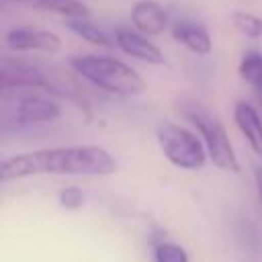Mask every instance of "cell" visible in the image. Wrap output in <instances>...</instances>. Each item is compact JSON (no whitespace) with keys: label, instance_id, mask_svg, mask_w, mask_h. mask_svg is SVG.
<instances>
[{"label":"cell","instance_id":"cell-2","mask_svg":"<svg viewBox=\"0 0 262 262\" xmlns=\"http://www.w3.org/2000/svg\"><path fill=\"white\" fill-rule=\"evenodd\" d=\"M72 70L90 84L119 96H133L143 90L141 76L121 59L108 55H74Z\"/></svg>","mask_w":262,"mask_h":262},{"label":"cell","instance_id":"cell-10","mask_svg":"<svg viewBox=\"0 0 262 262\" xmlns=\"http://www.w3.org/2000/svg\"><path fill=\"white\" fill-rule=\"evenodd\" d=\"M233 121L246 137V141L250 143V147L254 149V154L262 160V119L258 111L250 102L239 100L233 106Z\"/></svg>","mask_w":262,"mask_h":262},{"label":"cell","instance_id":"cell-20","mask_svg":"<svg viewBox=\"0 0 262 262\" xmlns=\"http://www.w3.org/2000/svg\"><path fill=\"white\" fill-rule=\"evenodd\" d=\"M14 2H31V4H35L37 0H14Z\"/></svg>","mask_w":262,"mask_h":262},{"label":"cell","instance_id":"cell-18","mask_svg":"<svg viewBox=\"0 0 262 262\" xmlns=\"http://www.w3.org/2000/svg\"><path fill=\"white\" fill-rule=\"evenodd\" d=\"M254 182H256L258 199H260V203H262V166H256V170H254Z\"/></svg>","mask_w":262,"mask_h":262},{"label":"cell","instance_id":"cell-17","mask_svg":"<svg viewBox=\"0 0 262 262\" xmlns=\"http://www.w3.org/2000/svg\"><path fill=\"white\" fill-rule=\"evenodd\" d=\"M59 205L66 209H80L84 205V192L78 186H66L59 190Z\"/></svg>","mask_w":262,"mask_h":262},{"label":"cell","instance_id":"cell-15","mask_svg":"<svg viewBox=\"0 0 262 262\" xmlns=\"http://www.w3.org/2000/svg\"><path fill=\"white\" fill-rule=\"evenodd\" d=\"M231 23L244 37H250V39H260L262 37V18L252 14V12L237 10V12L231 14Z\"/></svg>","mask_w":262,"mask_h":262},{"label":"cell","instance_id":"cell-19","mask_svg":"<svg viewBox=\"0 0 262 262\" xmlns=\"http://www.w3.org/2000/svg\"><path fill=\"white\" fill-rule=\"evenodd\" d=\"M256 92H258V100H260V104H262V88H260V90H256Z\"/></svg>","mask_w":262,"mask_h":262},{"label":"cell","instance_id":"cell-14","mask_svg":"<svg viewBox=\"0 0 262 262\" xmlns=\"http://www.w3.org/2000/svg\"><path fill=\"white\" fill-rule=\"evenodd\" d=\"M237 70H239L242 80H246L254 90H260L262 88V51L248 49L242 55Z\"/></svg>","mask_w":262,"mask_h":262},{"label":"cell","instance_id":"cell-16","mask_svg":"<svg viewBox=\"0 0 262 262\" xmlns=\"http://www.w3.org/2000/svg\"><path fill=\"white\" fill-rule=\"evenodd\" d=\"M154 260L156 262H188V254L178 244L162 242L154 250Z\"/></svg>","mask_w":262,"mask_h":262},{"label":"cell","instance_id":"cell-3","mask_svg":"<svg viewBox=\"0 0 262 262\" xmlns=\"http://www.w3.org/2000/svg\"><path fill=\"white\" fill-rule=\"evenodd\" d=\"M178 108L201 133L211 162L221 170L239 172V160H237V156L231 147V141L227 137V131H225L223 123L217 119V115L194 100H182L178 104Z\"/></svg>","mask_w":262,"mask_h":262},{"label":"cell","instance_id":"cell-13","mask_svg":"<svg viewBox=\"0 0 262 262\" xmlns=\"http://www.w3.org/2000/svg\"><path fill=\"white\" fill-rule=\"evenodd\" d=\"M37 10H45L51 14H59L63 18H88L90 10L80 0H37L33 4Z\"/></svg>","mask_w":262,"mask_h":262},{"label":"cell","instance_id":"cell-5","mask_svg":"<svg viewBox=\"0 0 262 262\" xmlns=\"http://www.w3.org/2000/svg\"><path fill=\"white\" fill-rule=\"evenodd\" d=\"M0 86L4 92L18 88H43L47 86V70L16 57H2Z\"/></svg>","mask_w":262,"mask_h":262},{"label":"cell","instance_id":"cell-12","mask_svg":"<svg viewBox=\"0 0 262 262\" xmlns=\"http://www.w3.org/2000/svg\"><path fill=\"white\" fill-rule=\"evenodd\" d=\"M68 29L76 37H80V39H84V41H88L92 45H98V47H115L117 45L115 37H111L102 27L90 23L88 18H70L68 20Z\"/></svg>","mask_w":262,"mask_h":262},{"label":"cell","instance_id":"cell-9","mask_svg":"<svg viewBox=\"0 0 262 262\" xmlns=\"http://www.w3.org/2000/svg\"><path fill=\"white\" fill-rule=\"evenodd\" d=\"M131 23L145 35H160L168 27V12L156 0H137L131 8Z\"/></svg>","mask_w":262,"mask_h":262},{"label":"cell","instance_id":"cell-7","mask_svg":"<svg viewBox=\"0 0 262 262\" xmlns=\"http://www.w3.org/2000/svg\"><path fill=\"white\" fill-rule=\"evenodd\" d=\"M8 49L12 51H45L55 53L61 47V41L55 33L43 31V29H31V27H16L10 29L4 37Z\"/></svg>","mask_w":262,"mask_h":262},{"label":"cell","instance_id":"cell-1","mask_svg":"<svg viewBox=\"0 0 262 262\" xmlns=\"http://www.w3.org/2000/svg\"><path fill=\"white\" fill-rule=\"evenodd\" d=\"M117 172V160L100 145H66L53 149H35L4 158L0 164L2 180L27 176H108Z\"/></svg>","mask_w":262,"mask_h":262},{"label":"cell","instance_id":"cell-11","mask_svg":"<svg viewBox=\"0 0 262 262\" xmlns=\"http://www.w3.org/2000/svg\"><path fill=\"white\" fill-rule=\"evenodd\" d=\"M172 37L174 41H178L180 45H184L188 51L196 53V55H209L213 41L209 31L192 20H178L172 25Z\"/></svg>","mask_w":262,"mask_h":262},{"label":"cell","instance_id":"cell-4","mask_svg":"<svg viewBox=\"0 0 262 262\" xmlns=\"http://www.w3.org/2000/svg\"><path fill=\"white\" fill-rule=\"evenodd\" d=\"M158 143L164 156L182 170H201L207 162V147L205 143L188 129L176 123H164L158 127Z\"/></svg>","mask_w":262,"mask_h":262},{"label":"cell","instance_id":"cell-8","mask_svg":"<svg viewBox=\"0 0 262 262\" xmlns=\"http://www.w3.org/2000/svg\"><path fill=\"white\" fill-rule=\"evenodd\" d=\"M115 41H117V47L121 51H125L127 55L135 57V59H141V61H147L151 66H162L166 63V57L162 53V49L151 43L145 33L141 31H131V29H117L115 31Z\"/></svg>","mask_w":262,"mask_h":262},{"label":"cell","instance_id":"cell-6","mask_svg":"<svg viewBox=\"0 0 262 262\" xmlns=\"http://www.w3.org/2000/svg\"><path fill=\"white\" fill-rule=\"evenodd\" d=\"M10 115L20 125H39V123H51L59 119L61 108L51 98H45L39 94H25L14 100Z\"/></svg>","mask_w":262,"mask_h":262}]
</instances>
